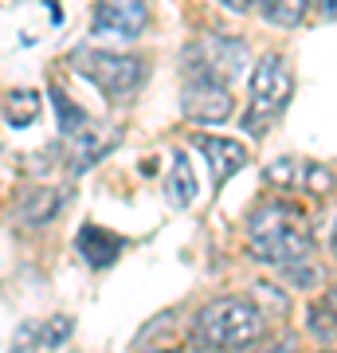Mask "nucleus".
Instances as JSON below:
<instances>
[{"label":"nucleus","mask_w":337,"mask_h":353,"mask_svg":"<svg viewBox=\"0 0 337 353\" xmlns=\"http://www.w3.org/2000/svg\"><path fill=\"white\" fill-rule=\"evenodd\" d=\"M247 252L259 263L290 267L310 259L314 252V232L310 220L294 208V204H263L247 224Z\"/></svg>","instance_id":"nucleus-1"},{"label":"nucleus","mask_w":337,"mask_h":353,"mask_svg":"<svg viewBox=\"0 0 337 353\" xmlns=\"http://www.w3.org/2000/svg\"><path fill=\"white\" fill-rule=\"evenodd\" d=\"M263 338V314L259 306L247 299H212L200 306L192 322V341L208 353H227V350H247L251 341Z\"/></svg>","instance_id":"nucleus-2"},{"label":"nucleus","mask_w":337,"mask_h":353,"mask_svg":"<svg viewBox=\"0 0 337 353\" xmlns=\"http://www.w3.org/2000/svg\"><path fill=\"white\" fill-rule=\"evenodd\" d=\"M71 67H75L79 75L94 83V87L114 102H125L134 99L150 75V67L141 55H122V51H90V48H79L71 55Z\"/></svg>","instance_id":"nucleus-3"},{"label":"nucleus","mask_w":337,"mask_h":353,"mask_svg":"<svg viewBox=\"0 0 337 353\" xmlns=\"http://www.w3.org/2000/svg\"><path fill=\"white\" fill-rule=\"evenodd\" d=\"M247 87H251L247 130L251 134H263V126L275 122L278 114H283V106L290 102V94H294V75H290V67H287L283 55L267 51V55H259V63H255V71H251Z\"/></svg>","instance_id":"nucleus-4"},{"label":"nucleus","mask_w":337,"mask_h":353,"mask_svg":"<svg viewBox=\"0 0 337 353\" xmlns=\"http://www.w3.org/2000/svg\"><path fill=\"white\" fill-rule=\"evenodd\" d=\"M188 75H204V79H216V83H236L247 67V43L239 36H204L196 43H188Z\"/></svg>","instance_id":"nucleus-5"},{"label":"nucleus","mask_w":337,"mask_h":353,"mask_svg":"<svg viewBox=\"0 0 337 353\" xmlns=\"http://www.w3.org/2000/svg\"><path fill=\"white\" fill-rule=\"evenodd\" d=\"M181 114L188 122H200V126H220L232 118V90L216 79L188 75L185 90H181Z\"/></svg>","instance_id":"nucleus-6"},{"label":"nucleus","mask_w":337,"mask_h":353,"mask_svg":"<svg viewBox=\"0 0 337 353\" xmlns=\"http://www.w3.org/2000/svg\"><path fill=\"white\" fill-rule=\"evenodd\" d=\"M150 24V4L145 0H99L94 4V32L118 39H138Z\"/></svg>","instance_id":"nucleus-7"},{"label":"nucleus","mask_w":337,"mask_h":353,"mask_svg":"<svg viewBox=\"0 0 337 353\" xmlns=\"http://www.w3.org/2000/svg\"><path fill=\"white\" fill-rule=\"evenodd\" d=\"M192 145H196V150L208 157V165H212L216 189H224L227 181L247 165V150H243L236 138H220V134H192Z\"/></svg>","instance_id":"nucleus-8"},{"label":"nucleus","mask_w":337,"mask_h":353,"mask_svg":"<svg viewBox=\"0 0 337 353\" xmlns=\"http://www.w3.org/2000/svg\"><path fill=\"white\" fill-rule=\"evenodd\" d=\"M63 208V192L59 189H48V185H36V189H24L20 192V201H16V216H20V224L28 228H43L51 224Z\"/></svg>","instance_id":"nucleus-9"},{"label":"nucleus","mask_w":337,"mask_h":353,"mask_svg":"<svg viewBox=\"0 0 337 353\" xmlns=\"http://www.w3.org/2000/svg\"><path fill=\"white\" fill-rule=\"evenodd\" d=\"M122 248H125V240L122 236H114V232H106V228L87 224L83 232H79V252H83V259H87L94 271H106V267L118 263Z\"/></svg>","instance_id":"nucleus-10"},{"label":"nucleus","mask_w":337,"mask_h":353,"mask_svg":"<svg viewBox=\"0 0 337 353\" xmlns=\"http://www.w3.org/2000/svg\"><path fill=\"white\" fill-rule=\"evenodd\" d=\"M4 122L12 130H24V126H32L39 118V106H43V99H39V90H32V87H12L8 94H4Z\"/></svg>","instance_id":"nucleus-11"},{"label":"nucleus","mask_w":337,"mask_h":353,"mask_svg":"<svg viewBox=\"0 0 337 353\" xmlns=\"http://www.w3.org/2000/svg\"><path fill=\"white\" fill-rule=\"evenodd\" d=\"M165 189H169V201L176 208H188V204L196 201V173H192V161H188L185 150L173 153V173L165 181Z\"/></svg>","instance_id":"nucleus-12"},{"label":"nucleus","mask_w":337,"mask_h":353,"mask_svg":"<svg viewBox=\"0 0 337 353\" xmlns=\"http://www.w3.org/2000/svg\"><path fill=\"white\" fill-rule=\"evenodd\" d=\"M259 12L267 24L275 28H298L306 20V12H310V0H263Z\"/></svg>","instance_id":"nucleus-13"},{"label":"nucleus","mask_w":337,"mask_h":353,"mask_svg":"<svg viewBox=\"0 0 337 353\" xmlns=\"http://www.w3.org/2000/svg\"><path fill=\"white\" fill-rule=\"evenodd\" d=\"M51 102H55V110H59V130L67 134V138H79V134H87V130H90V118L79 110V106L67 99L59 87L51 90Z\"/></svg>","instance_id":"nucleus-14"},{"label":"nucleus","mask_w":337,"mask_h":353,"mask_svg":"<svg viewBox=\"0 0 337 353\" xmlns=\"http://www.w3.org/2000/svg\"><path fill=\"white\" fill-rule=\"evenodd\" d=\"M310 330H314V338H322V341L337 338V294L310 306Z\"/></svg>","instance_id":"nucleus-15"},{"label":"nucleus","mask_w":337,"mask_h":353,"mask_svg":"<svg viewBox=\"0 0 337 353\" xmlns=\"http://www.w3.org/2000/svg\"><path fill=\"white\" fill-rule=\"evenodd\" d=\"M302 185L310 196H329L337 189V176L329 165H302Z\"/></svg>","instance_id":"nucleus-16"},{"label":"nucleus","mask_w":337,"mask_h":353,"mask_svg":"<svg viewBox=\"0 0 337 353\" xmlns=\"http://www.w3.org/2000/svg\"><path fill=\"white\" fill-rule=\"evenodd\" d=\"M298 173H302V165L294 161V157H278L275 165H267V181H271V185H294Z\"/></svg>","instance_id":"nucleus-17"},{"label":"nucleus","mask_w":337,"mask_h":353,"mask_svg":"<svg viewBox=\"0 0 337 353\" xmlns=\"http://www.w3.org/2000/svg\"><path fill=\"white\" fill-rule=\"evenodd\" d=\"M283 279H287V283H294V287H314V283H318V279H322V271H314L310 263H306V259H302V263H290V267H283Z\"/></svg>","instance_id":"nucleus-18"},{"label":"nucleus","mask_w":337,"mask_h":353,"mask_svg":"<svg viewBox=\"0 0 337 353\" xmlns=\"http://www.w3.org/2000/svg\"><path fill=\"white\" fill-rule=\"evenodd\" d=\"M247 353H294V338H259L247 345Z\"/></svg>","instance_id":"nucleus-19"},{"label":"nucleus","mask_w":337,"mask_h":353,"mask_svg":"<svg viewBox=\"0 0 337 353\" xmlns=\"http://www.w3.org/2000/svg\"><path fill=\"white\" fill-rule=\"evenodd\" d=\"M43 330H48V338H43L48 345H63V341L71 338V318H51Z\"/></svg>","instance_id":"nucleus-20"},{"label":"nucleus","mask_w":337,"mask_h":353,"mask_svg":"<svg viewBox=\"0 0 337 353\" xmlns=\"http://www.w3.org/2000/svg\"><path fill=\"white\" fill-rule=\"evenodd\" d=\"M220 4H224V8H232V12H255L263 0H220Z\"/></svg>","instance_id":"nucleus-21"},{"label":"nucleus","mask_w":337,"mask_h":353,"mask_svg":"<svg viewBox=\"0 0 337 353\" xmlns=\"http://www.w3.org/2000/svg\"><path fill=\"white\" fill-rule=\"evenodd\" d=\"M318 8H322L329 20H337V0H318Z\"/></svg>","instance_id":"nucleus-22"},{"label":"nucleus","mask_w":337,"mask_h":353,"mask_svg":"<svg viewBox=\"0 0 337 353\" xmlns=\"http://www.w3.org/2000/svg\"><path fill=\"white\" fill-rule=\"evenodd\" d=\"M145 353H185L181 345H161V350H145Z\"/></svg>","instance_id":"nucleus-23"},{"label":"nucleus","mask_w":337,"mask_h":353,"mask_svg":"<svg viewBox=\"0 0 337 353\" xmlns=\"http://www.w3.org/2000/svg\"><path fill=\"white\" fill-rule=\"evenodd\" d=\"M329 248H334V255H337V224H334V240H329Z\"/></svg>","instance_id":"nucleus-24"},{"label":"nucleus","mask_w":337,"mask_h":353,"mask_svg":"<svg viewBox=\"0 0 337 353\" xmlns=\"http://www.w3.org/2000/svg\"><path fill=\"white\" fill-rule=\"evenodd\" d=\"M318 353H337V350H318Z\"/></svg>","instance_id":"nucleus-25"}]
</instances>
